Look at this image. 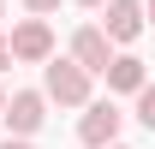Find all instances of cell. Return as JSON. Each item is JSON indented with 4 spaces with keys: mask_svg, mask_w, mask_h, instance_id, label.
<instances>
[{
    "mask_svg": "<svg viewBox=\"0 0 155 149\" xmlns=\"http://www.w3.org/2000/svg\"><path fill=\"white\" fill-rule=\"evenodd\" d=\"M42 95L60 101V108H90V101H96V78L84 72L72 54H66V60L54 54L48 66H42Z\"/></svg>",
    "mask_w": 155,
    "mask_h": 149,
    "instance_id": "obj_1",
    "label": "cell"
},
{
    "mask_svg": "<svg viewBox=\"0 0 155 149\" xmlns=\"http://www.w3.org/2000/svg\"><path fill=\"white\" fill-rule=\"evenodd\" d=\"M6 48H12L18 66H48L54 60V24L48 18H18L6 30Z\"/></svg>",
    "mask_w": 155,
    "mask_h": 149,
    "instance_id": "obj_2",
    "label": "cell"
},
{
    "mask_svg": "<svg viewBox=\"0 0 155 149\" xmlns=\"http://www.w3.org/2000/svg\"><path fill=\"white\" fill-rule=\"evenodd\" d=\"M119 125H125V113H119L114 95L107 101H90L84 119H78V143L84 149H107V143H119Z\"/></svg>",
    "mask_w": 155,
    "mask_h": 149,
    "instance_id": "obj_3",
    "label": "cell"
},
{
    "mask_svg": "<svg viewBox=\"0 0 155 149\" xmlns=\"http://www.w3.org/2000/svg\"><path fill=\"white\" fill-rule=\"evenodd\" d=\"M0 119H6V137H36L42 119H48V95L42 90H12Z\"/></svg>",
    "mask_w": 155,
    "mask_h": 149,
    "instance_id": "obj_4",
    "label": "cell"
},
{
    "mask_svg": "<svg viewBox=\"0 0 155 149\" xmlns=\"http://www.w3.org/2000/svg\"><path fill=\"white\" fill-rule=\"evenodd\" d=\"M101 30H107V42H114V48H131V42L149 30L143 0H107V6H101Z\"/></svg>",
    "mask_w": 155,
    "mask_h": 149,
    "instance_id": "obj_5",
    "label": "cell"
},
{
    "mask_svg": "<svg viewBox=\"0 0 155 149\" xmlns=\"http://www.w3.org/2000/svg\"><path fill=\"white\" fill-rule=\"evenodd\" d=\"M114 54H119V48L107 42V30H101V24H78V30H72V60H78L90 78L107 72V66H114Z\"/></svg>",
    "mask_w": 155,
    "mask_h": 149,
    "instance_id": "obj_6",
    "label": "cell"
},
{
    "mask_svg": "<svg viewBox=\"0 0 155 149\" xmlns=\"http://www.w3.org/2000/svg\"><path fill=\"white\" fill-rule=\"evenodd\" d=\"M107 95H137L143 84H149V72H143V60L137 54H114V66H107Z\"/></svg>",
    "mask_w": 155,
    "mask_h": 149,
    "instance_id": "obj_7",
    "label": "cell"
},
{
    "mask_svg": "<svg viewBox=\"0 0 155 149\" xmlns=\"http://www.w3.org/2000/svg\"><path fill=\"white\" fill-rule=\"evenodd\" d=\"M137 125L155 131V84H143V90H137Z\"/></svg>",
    "mask_w": 155,
    "mask_h": 149,
    "instance_id": "obj_8",
    "label": "cell"
},
{
    "mask_svg": "<svg viewBox=\"0 0 155 149\" xmlns=\"http://www.w3.org/2000/svg\"><path fill=\"white\" fill-rule=\"evenodd\" d=\"M24 12L30 18H48V12H60V0H24Z\"/></svg>",
    "mask_w": 155,
    "mask_h": 149,
    "instance_id": "obj_9",
    "label": "cell"
},
{
    "mask_svg": "<svg viewBox=\"0 0 155 149\" xmlns=\"http://www.w3.org/2000/svg\"><path fill=\"white\" fill-rule=\"evenodd\" d=\"M0 149H36L30 137H0Z\"/></svg>",
    "mask_w": 155,
    "mask_h": 149,
    "instance_id": "obj_10",
    "label": "cell"
},
{
    "mask_svg": "<svg viewBox=\"0 0 155 149\" xmlns=\"http://www.w3.org/2000/svg\"><path fill=\"white\" fill-rule=\"evenodd\" d=\"M12 66V48H6V30H0V72Z\"/></svg>",
    "mask_w": 155,
    "mask_h": 149,
    "instance_id": "obj_11",
    "label": "cell"
},
{
    "mask_svg": "<svg viewBox=\"0 0 155 149\" xmlns=\"http://www.w3.org/2000/svg\"><path fill=\"white\" fill-rule=\"evenodd\" d=\"M78 6H90V12H101V6H107V0H78Z\"/></svg>",
    "mask_w": 155,
    "mask_h": 149,
    "instance_id": "obj_12",
    "label": "cell"
},
{
    "mask_svg": "<svg viewBox=\"0 0 155 149\" xmlns=\"http://www.w3.org/2000/svg\"><path fill=\"white\" fill-rule=\"evenodd\" d=\"M143 18H149V24H155V0H143Z\"/></svg>",
    "mask_w": 155,
    "mask_h": 149,
    "instance_id": "obj_13",
    "label": "cell"
},
{
    "mask_svg": "<svg viewBox=\"0 0 155 149\" xmlns=\"http://www.w3.org/2000/svg\"><path fill=\"white\" fill-rule=\"evenodd\" d=\"M0 24H6V0H0Z\"/></svg>",
    "mask_w": 155,
    "mask_h": 149,
    "instance_id": "obj_14",
    "label": "cell"
},
{
    "mask_svg": "<svg viewBox=\"0 0 155 149\" xmlns=\"http://www.w3.org/2000/svg\"><path fill=\"white\" fill-rule=\"evenodd\" d=\"M0 113H6V90H0Z\"/></svg>",
    "mask_w": 155,
    "mask_h": 149,
    "instance_id": "obj_15",
    "label": "cell"
},
{
    "mask_svg": "<svg viewBox=\"0 0 155 149\" xmlns=\"http://www.w3.org/2000/svg\"><path fill=\"white\" fill-rule=\"evenodd\" d=\"M107 149H125V143H107Z\"/></svg>",
    "mask_w": 155,
    "mask_h": 149,
    "instance_id": "obj_16",
    "label": "cell"
}]
</instances>
